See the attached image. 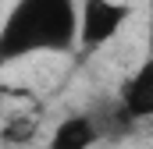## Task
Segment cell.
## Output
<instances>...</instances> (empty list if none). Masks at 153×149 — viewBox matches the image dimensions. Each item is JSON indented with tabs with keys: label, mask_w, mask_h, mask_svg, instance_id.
<instances>
[{
	"label": "cell",
	"mask_w": 153,
	"mask_h": 149,
	"mask_svg": "<svg viewBox=\"0 0 153 149\" xmlns=\"http://www.w3.org/2000/svg\"><path fill=\"white\" fill-rule=\"evenodd\" d=\"M82 4L75 0H14L0 29V57L14 64L36 53H68L78 46Z\"/></svg>",
	"instance_id": "cell-1"
},
{
	"label": "cell",
	"mask_w": 153,
	"mask_h": 149,
	"mask_svg": "<svg viewBox=\"0 0 153 149\" xmlns=\"http://www.w3.org/2000/svg\"><path fill=\"white\" fill-rule=\"evenodd\" d=\"M132 18V7L125 0H82L78 18V50L96 53L107 43H114Z\"/></svg>",
	"instance_id": "cell-2"
},
{
	"label": "cell",
	"mask_w": 153,
	"mask_h": 149,
	"mask_svg": "<svg viewBox=\"0 0 153 149\" xmlns=\"http://www.w3.org/2000/svg\"><path fill=\"white\" fill-rule=\"evenodd\" d=\"M117 107L128 121H153V53L143 57L121 82Z\"/></svg>",
	"instance_id": "cell-3"
},
{
	"label": "cell",
	"mask_w": 153,
	"mask_h": 149,
	"mask_svg": "<svg viewBox=\"0 0 153 149\" xmlns=\"http://www.w3.org/2000/svg\"><path fill=\"white\" fill-rule=\"evenodd\" d=\"M100 142V128L89 114H68L64 121H57V128L50 131L46 149H93Z\"/></svg>",
	"instance_id": "cell-4"
}]
</instances>
